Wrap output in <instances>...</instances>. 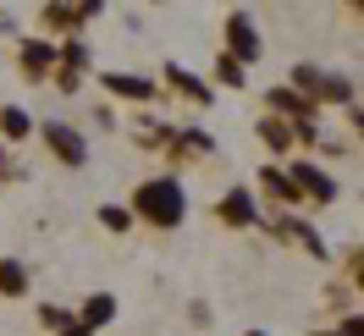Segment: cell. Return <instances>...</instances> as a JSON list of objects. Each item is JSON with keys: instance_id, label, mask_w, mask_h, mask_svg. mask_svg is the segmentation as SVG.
<instances>
[{"instance_id": "cell-1", "label": "cell", "mask_w": 364, "mask_h": 336, "mask_svg": "<svg viewBox=\"0 0 364 336\" xmlns=\"http://www.w3.org/2000/svg\"><path fill=\"white\" fill-rule=\"evenodd\" d=\"M127 215L144 221L149 232H177L188 221V188H182V177H144L133 188V199H127Z\"/></svg>"}, {"instance_id": "cell-2", "label": "cell", "mask_w": 364, "mask_h": 336, "mask_svg": "<svg viewBox=\"0 0 364 336\" xmlns=\"http://www.w3.org/2000/svg\"><path fill=\"white\" fill-rule=\"evenodd\" d=\"M33 133L45 138V149H50V160H61L67 171H77V166H89V138L77 133L72 121H39Z\"/></svg>"}, {"instance_id": "cell-3", "label": "cell", "mask_w": 364, "mask_h": 336, "mask_svg": "<svg viewBox=\"0 0 364 336\" xmlns=\"http://www.w3.org/2000/svg\"><path fill=\"white\" fill-rule=\"evenodd\" d=\"M221 39H227V50L221 55H232L237 67L249 72L259 55H265V39H259V28H254V17H243V11H232L227 17V28H221Z\"/></svg>"}, {"instance_id": "cell-4", "label": "cell", "mask_w": 364, "mask_h": 336, "mask_svg": "<svg viewBox=\"0 0 364 336\" xmlns=\"http://www.w3.org/2000/svg\"><path fill=\"white\" fill-rule=\"evenodd\" d=\"M215 221L232 226V232H249V226H259L265 215H259V204H254L249 188H227V193L215 199Z\"/></svg>"}, {"instance_id": "cell-5", "label": "cell", "mask_w": 364, "mask_h": 336, "mask_svg": "<svg viewBox=\"0 0 364 336\" xmlns=\"http://www.w3.org/2000/svg\"><path fill=\"white\" fill-rule=\"evenodd\" d=\"M55 61H61V45H55V39H23V45H17V67H23V77H33V83H50Z\"/></svg>"}, {"instance_id": "cell-6", "label": "cell", "mask_w": 364, "mask_h": 336, "mask_svg": "<svg viewBox=\"0 0 364 336\" xmlns=\"http://www.w3.org/2000/svg\"><path fill=\"white\" fill-rule=\"evenodd\" d=\"M287 177H293L298 199H315V204H331V199H337V182L326 177L315 160H293V166H287Z\"/></svg>"}, {"instance_id": "cell-7", "label": "cell", "mask_w": 364, "mask_h": 336, "mask_svg": "<svg viewBox=\"0 0 364 336\" xmlns=\"http://www.w3.org/2000/svg\"><path fill=\"white\" fill-rule=\"evenodd\" d=\"M116 99H133V105H149L155 99V77H144V72H105L100 77Z\"/></svg>"}, {"instance_id": "cell-8", "label": "cell", "mask_w": 364, "mask_h": 336, "mask_svg": "<svg viewBox=\"0 0 364 336\" xmlns=\"http://www.w3.org/2000/svg\"><path fill=\"white\" fill-rule=\"evenodd\" d=\"M160 77H166V83H171V89H177V94H188L193 105H210V99H215V89H210L205 77H193V72H182L177 61H171V67L160 72Z\"/></svg>"}, {"instance_id": "cell-9", "label": "cell", "mask_w": 364, "mask_h": 336, "mask_svg": "<svg viewBox=\"0 0 364 336\" xmlns=\"http://www.w3.org/2000/svg\"><path fill=\"white\" fill-rule=\"evenodd\" d=\"M33 116L23 111V105H0V143H23V138H33Z\"/></svg>"}, {"instance_id": "cell-10", "label": "cell", "mask_w": 364, "mask_h": 336, "mask_svg": "<svg viewBox=\"0 0 364 336\" xmlns=\"http://www.w3.org/2000/svg\"><path fill=\"white\" fill-rule=\"evenodd\" d=\"M276 232H282V237H287V243H298V248H309V254H315V259H326V243H320V232H309V226H304V221H293V215H282V221H276Z\"/></svg>"}, {"instance_id": "cell-11", "label": "cell", "mask_w": 364, "mask_h": 336, "mask_svg": "<svg viewBox=\"0 0 364 336\" xmlns=\"http://www.w3.org/2000/svg\"><path fill=\"white\" fill-rule=\"evenodd\" d=\"M111 314H116V298H111V292H94L89 303L77 309V325H83V331H94V325H111Z\"/></svg>"}, {"instance_id": "cell-12", "label": "cell", "mask_w": 364, "mask_h": 336, "mask_svg": "<svg viewBox=\"0 0 364 336\" xmlns=\"http://www.w3.org/2000/svg\"><path fill=\"white\" fill-rule=\"evenodd\" d=\"M259 188L282 204H298V188H293V177H287V166H265V171H259Z\"/></svg>"}, {"instance_id": "cell-13", "label": "cell", "mask_w": 364, "mask_h": 336, "mask_svg": "<svg viewBox=\"0 0 364 336\" xmlns=\"http://www.w3.org/2000/svg\"><path fill=\"white\" fill-rule=\"evenodd\" d=\"M259 143H265L271 155H287V149H293V127L276 121V116H265V121H259Z\"/></svg>"}, {"instance_id": "cell-14", "label": "cell", "mask_w": 364, "mask_h": 336, "mask_svg": "<svg viewBox=\"0 0 364 336\" xmlns=\"http://www.w3.org/2000/svg\"><path fill=\"white\" fill-rule=\"evenodd\" d=\"M28 292V265L23 259H0V298H23Z\"/></svg>"}, {"instance_id": "cell-15", "label": "cell", "mask_w": 364, "mask_h": 336, "mask_svg": "<svg viewBox=\"0 0 364 336\" xmlns=\"http://www.w3.org/2000/svg\"><path fill=\"white\" fill-rule=\"evenodd\" d=\"M326 99V105H353V83L348 77H337V72H326L320 77V94H315V105Z\"/></svg>"}, {"instance_id": "cell-16", "label": "cell", "mask_w": 364, "mask_h": 336, "mask_svg": "<svg viewBox=\"0 0 364 336\" xmlns=\"http://www.w3.org/2000/svg\"><path fill=\"white\" fill-rule=\"evenodd\" d=\"M215 83H221V89H249V72L237 67L232 55H215Z\"/></svg>"}, {"instance_id": "cell-17", "label": "cell", "mask_w": 364, "mask_h": 336, "mask_svg": "<svg viewBox=\"0 0 364 336\" xmlns=\"http://www.w3.org/2000/svg\"><path fill=\"white\" fill-rule=\"evenodd\" d=\"M100 226H105V232H116V237H122V232L133 226V215H127V204H100Z\"/></svg>"}, {"instance_id": "cell-18", "label": "cell", "mask_w": 364, "mask_h": 336, "mask_svg": "<svg viewBox=\"0 0 364 336\" xmlns=\"http://www.w3.org/2000/svg\"><path fill=\"white\" fill-rule=\"evenodd\" d=\"M320 77H326L320 67H293V89L304 94V99H315V94H320Z\"/></svg>"}, {"instance_id": "cell-19", "label": "cell", "mask_w": 364, "mask_h": 336, "mask_svg": "<svg viewBox=\"0 0 364 336\" xmlns=\"http://www.w3.org/2000/svg\"><path fill=\"white\" fill-rule=\"evenodd\" d=\"M72 23H77L72 6H45V28H72Z\"/></svg>"}, {"instance_id": "cell-20", "label": "cell", "mask_w": 364, "mask_h": 336, "mask_svg": "<svg viewBox=\"0 0 364 336\" xmlns=\"http://www.w3.org/2000/svg\"><path fill=\"white\" fill-rule=\"evenodd\" d=\"M337 336H364V314H348V320H342V331Z\"/></svg>"}, {"instance_id": "cell-21", "label": "cell", "mask_w": 364, "mask_h": 336, "mask_svg": "<svg viewBox=\"0 0 364 336\" xmlns=\"http://www.w3.org/2000/svg\"><path fill=\"white\" fill-rule=\"evenodd\" d=\"M348 121H353V133L364 138V105H359V99H353V105H348Z\"/></svg>"}, {"instance_id": "cell-22", "label": "cell", "mask_w": 364, "mask_h": 336, "mask_svg": "<svg viewBox=\"0 0 364 336\" xmlns=\"http://www.w3.org/2000/svg\"><path fill=\"white\" fill-rule=\"evenodd\" d=\"M353 281H359V292H364V254L353 259Z\"/></svg>"}, {"instance_id": "cell-23", "label": "cell", "mask_w": 364, "mask_h": 336, "mask_svg": "<svg viewBox=\"0 0 364 336\" xmlns=\"http://www.w3.org/2000/svg\"><path fill=\"white\" fill-rule=\"evenodd\" d=\"M348 11H359V17H364V0H348Z\"/></svg>"}, {"instance_id": "cell-24", "label": "cell", "mask_w": 364, "mask_h": 336, "mask_svg": "<svg viewBox=\"0 0 364 336\" xmlns=\"http://www.w3.org/2000/svg\"><path fill=\"white\" fill-rule=\"evenodd\" d=\"M243 336H271V331H243Z\"/></svg>"}, {"instance_id": "cell-25", "label": "cell", "mask_w": 364, "mask_h": 336, "mask_svg": "<svg viewBox=\"0 0 364 336\" xmlns=\"http://www.w3.org/2000/svg\"><path fill=\"white\" fill-rule=\"evenodd\" d=\"M0 177H6V155H0Z\"/></svg>"}]
</instances>
